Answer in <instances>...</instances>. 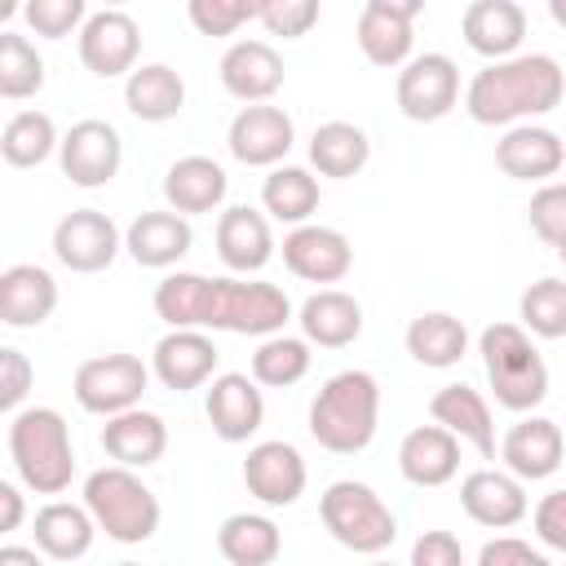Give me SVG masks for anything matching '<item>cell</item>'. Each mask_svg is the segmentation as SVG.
I'll return each instance as SVG.
<instances>
[{"instance_id":"obj_23","label":"cell","mask_w":566,"mask_h":566,"mask_svg":"<svg viewBox=\"0 0 566 566\" xmlns=\"http://www.w3.org/2000/svg\"><path fill=\"white\" fill-rule=\"evenodd\" d=\"M221 84L239 102H270L283 88V57L265 40H234L221 53Z\"/></svg>"},{"instance_id":"obj_47","label":"cell","mask_w":566,"mask_h":566,"mask_svg":"<svg viewBox=\"0 0 566 566\" xmlns=\"http://www.w3.org/2000/svg\"><path fill=\"white\" fill-rule=\"evenodd\" d=\"M31 380H35V367H31V358H27L22 349L4 345V349H0V407H4L9 416L22 407V398H27Z\"/></svg>"},{"instance_id":"obj_12","label":"cell","mask_w":566,"mask_h":566,"mask_svg":"<svg viewBox=\"0 0 566 566\" xmlns=\"http://www.w3.org/2000/svg\"><path fill=\"white\" fill-rule=\"evenodd\" d=\"M124 159V142L115 133V124L106 119H80L66 128L62 146H57V164L71 177V186L80 190H97L119 172Z\"/></svg>"},{"instance_id":"obj_31","label":"cell","mask_w":566,"mask_h":566,"mask_svg":"<svg viewBox=\"0 0 566 566\" xmlns=\"http://www.w3.org/2000/svg\"><path fill=\"white\" fill-rule=\"evenodd\" d=\"M429 416L438 420V424H447L455 438H464V442H473L478 447V455H495V420H491V407H486V398L473 389V385H442L433 398H429Z\"/></svg>"},{"instance_id":"obj_55","label":"cell","mask_w":566,"mask_h":566,"mask_svg":"<svg viewBox=\"0 0 566 566\" xmlns=\"http://www.w3.org/2000/svg\"><path fill=\"white\" fill-rule=\"evenodd\" d=\"M22 4H27V0H0V22H9V18L22 9Z\"/></svg>"},{"instance_id":"obj_19","label":"cell","mask_w":566,"mask_h":566,"mask_svg":"<svg viewBox=\"0 0 566 566\" xmlns=\"http://www.w3.org/2000/svg\"><path fill=\"white\" fill-rule=\"evenodd\" d=\"M562 455H566V438L562 429L548 420V416H526L517 420L504 442H500V460L509 473H517L522 482H539V478H553L562 469Z\"/></svg>"},{"instance_id":"obj_1","label":"cell","mask_w":566,"mask_h":566,"mask_svg":"<svg viewBox=\"0 0 566 566\" xmlns=\"http://www.w3.org/2000/svg\"><path fill=\"white\" fill-rule=\"evenodd\" d=\"M566 97V71L548 53H513L469 80L464 111L473 124H517L548 115Z\"/></svg>"},{"instance_id":"obj_26","label":"cell","mask_w":566,"mask_h":566,"mask_svg":"<svg viewBox=\"0 0 566 566\" xmlns=\"http://www.w3.org/2000/svg\"><path fill=\"white\" fill-rule=\"evenodd\" d=\"M195 243V230L186 221V212L168 208V212H142L128 230H124V248L137 265L146 270H168L177 265Z\"/></svg>"},{"instance_id":"obj_43","label":"cell","mask_w":566,"mask_h":566,"mask_svg":"<svg viewBox=\"0 0 566 566\" xmlns=\"http://www.w3.org/2000/svg\"><path fill=\"white\" fill-rule=\"evenodd\" d=\"M261 9H265V0H186L190 27L199 35H212V40L234 35L243 22L261 18Z\"/></svg>"},{"instance_id":"obj_5","label":"cell","mask_w":566,"mask_h":566,"mask_svg":"<svg viewBox=\"0 0 566 566\" xmlns=\"http://www.w3.org/2000/svg\"><path fill=\"white\" fill-rule=\"evenodd\" d=\"M84 504L97 531L115 544H146L159 531V500L128 464L93 469L84 478Z\"/></svg>"},{"instance_id":"obj_46","label":"cell","mask_w":566,"mask_h":566,"mask_svg":"<svg viewBox=\"0 0 566 566\" xmlns=\"http://www.w3.org/2000/svg\"><path fill=\"white\" fill-rule=\"evenodd\" d=\"M261 22H265L270 35L301 40V35H310L314 22H318V0H265Z\"/></svg>"},{"instance_id":"obj_9","label":"cell","mask_w":566,"mask_h":566,"mask_svg":"<svg viewBox=\"0 0 566 566\" xmlns=\"http://www.w3.org/2000/svg\"><path fill=\"white\" fill-rule=\"evenodd\" d=\"M398 111L416 124H438L455 111L460 102V66L447 53H420L407 57L398 71Z\"/></svg>"},{"instance_id":"obj_50","label":"cell","mask_w":566,"mask_h":566,"mask_svg":"<svg viewBox=\"0 0 566 566\" xmlns=\"http://www.w3.org/2000/svg\"><path fill=\"white\" fill-rule=\"evenodd\" d=\"M460 562H464V548L451 531H424L411 544V566H460Z\"/></svg>"},{"instance_id":"obj_39","label":"cell","mask_w":566,"mask_h":566,"mask_svg":"<svg viewBox=\"0 0 566 566\" xmlns=\"http://www.w3.org/2000/svg\"><path fill=\"white\" fill-rule=\"evenodd\" d=\"M310 363H314V354H310V340H305V336H283V332H274V336H261V345H256V354H252V376H256V385L287 389V385L305 380Z\"/></svg>"},{"instance_id":"obj_3","label":"cell","mask_w":566,"mask_h":566,"mask_svg":"<svg viewBox=\"0 0 566 566\" xmlns=\"http://www.w3.org/2000/svg\"><path fill=\"white\" fill-rule=\"evenodd\" d=\"M9 460L27 491L35 495H62L75 478V447L62 411L53 407H27L9 416Z\"/></svg>"},{"instance_id":"obj_53","label":"cell","mask_w":566,"mask_h":566,"mask_svg":"<svg viewBox=\"0 0 566 566\" xmlns=\"http://www.w3.org/2000/svg\"><path fill=\"white\" fill-rule=\"evenodd\" d=\"M40 557H44L40 548H13V544H4V548H0V562H31V566H35Z\"/></svg>"},{"instance_id":"obj_20","label":"cell","mask_w":566,"mask_h":566,"mask_svg":"<svg viewBox=\"0 0 566 566\" xmlns=\"http://www.w3.org/2000/svg\"><path fill=\"white\" fill-rule=\"evenodd\" d=\"M566 164V146L553 128L539 124H513L495 142V168L513 181H548Z\"/></svg>"},{"instance_id":"obj_8","label":"cell","mask_w":566,"mask_h":566,"mask_svg":"<svg viewBox=\"0 0 566 566\" xmlns=\"http://www.w3.org/2000/svg\"><path fill=\"white\" fill-rule=\"evenodd\" d=\"M150 385V367L137 354H97L75 367V402L93 416H115L142 402Z\"/></svg>"},{"instance_id":"obj_36","label":"cell","mask_w":566,"mask_h":566,"mask_svg":"<svg viewBox=\"0 0 566 566\" xmlns=\"http://www.w3.org/2000/svg\"><path fill=\"white\" fill-rule=\"evenodd\" d=\"M407 354L420 363V367H455L464 354H469V332L455 314H420L407 323Z\"/></svg>"},{"instance_id":"obj_24","label":"cell","mask_w":566,"mask_h":566,"mask_svg":"<svg viewBox=\"0 0 566 566\" xmlns=\"http://www.w3.org/2000/svg\"><path fill=\"white\" fill-rule=\"evenodd\" d=\"M217 256L234 270V274H256L265 270V261L274 256V230H270V217L239 203V208H226L217 217Z\"/></svg>"},{"instance_id":"obj_33","label":"cell","mask_w":566,"mask_h":566,"mask_svg":"<svg viewBox=\"0 0 566 566\" xmlns=\"http://www.w3.org/2000/svg\"><path fill=\"white\" fill-rule=\"evenodd\" d=\"M217 548L230 566H270L283 553V535L265 513H230L217 531Z\"/></svg>"},{"instance_id":"obj_41","label":"cell","mask_w":566,"mask_h":566,"mask_svg":"<svg viewBox=\"0 0 566 566\" xmlns=\"http://www.w3.org/2000/svg\"><path fill=\"white\" fill-rule=\"evenodd\" d=\"M44 88V57L18 31H0V97L22 102Z\"/></svg>"},{"instance_id":"obj_27","label":"cell","mask_w":566,"mask_h":566,"mask_svg":"<svg viewBox=\"0 0 566 566\" xmlns=\"http://www.w3.org/2000/svg\"><path fill=\"white\" fill-rule=\"evenodd\" d=\"M57 310V279L44 265L18 261L0 274V323L4 327H40Z\"/></svg>"},{"instance_id":"obj_14","label":"cell","mask_w":566,"mask_h":566,"mask_svg":"<svg viewBox=\"0 0 566 566\" xmlns=\"http://www.w3.org/2000/svg\"><path fill=\"white\" fill-rule=\"evenodd\" d=\"M283 265L305 283H340L354 265V243L332 226L301 221L283 234Z\"/></svg>"},{"instance_id":"obj_38","label":"cell","mask_w":566,"mask_h":566,"mask_svg":"<svg viewBox=\"0 0 566 566\" xmlns=\"http://www.w3.org/2000/svg\"><path fill=\"white\" fill-rule=\"evenodd\" d=\"M57 146H62V137H57V128H53V119H49L44 111H18V115L4 119V133H0V155H4V164H13V168H35V164H44Z\"/></svg>"},{"instance_id":"obj_2","label":"cell","mask_w":566,"mask_h":566,"mask_svg":"<svg viewBox=\"0 0 566 566\" xmlns=\"http://www.w3.org/2000/svg\"><path fill=\"white\" fill-rule=\"evenodd\" d=\"M380 424V380L363 367L336 371L310 402V438L332 455H358L371 447Z\"/></svg>"},{"instance_id":"obj_11","label":"cell","mask_w":566,"mask_h":566,"mask_svg":"<svg viewBox=\"0 0 566 566\" xmlns=\"http://www.w3.org/2000/svg\"><path fill=\"white\" fill-rule=\"evenodd\" d=\"M296 142V128H292V115L283 106H270V102H248L234 119H230V133H226V146L239 164L248 168H274L287 159Z\"/></svg>"},{"instance_id":"obj_56","label":"cell","mask_w":566,"mask_h":566,"mask_svg":"<svg viewBox=\"0 0 566 566\" xmlns=\"http://www.w3.org/2000/svg\"><path fill=\"white\" fill-rule=\"evenodd\" d=\"M102 4H106V9H119V4H124V0H102Z\"/></svg>"},{"instance_id":"obj_48","label":"cell","mask_w":566,"mask_h":566,"mask_svg":"<svg viewBox=\"0 0 566 566\" xmlns=\"http://www.w3.org/2000/svg\"><path fill=\"white\" fill-rule=\"evenodd\" d=\"M531 522H535V535H539V544L566 557V491H548V495L535 504Z\"/></svg>"},{"instance_id":"obj_21","label":"cell","mask_w":566,"mask_h":566,"mask_svg":"<svg viewBox=\"0 0 566 566\" xmlns=\"http://www.w3.org/2000/svg\"><path fill=\"white\" fill-rule=\"evenodd\" d=\"M398 473L411 486H447L460 473V438L447 424H420L398 442Z\"/></svg>"},{"instance_id":"obj_54","label":"cell","mask_w":566,"mask_h":566,"mask_svg":"<svg viewBox=\"0 0 566 566\" xmlns=\"http://www.w3.org/2000/svg\"><path fill=\"white\" fill-rule=\"evenodd\" d=\"M548 13H553V22L566 31V0H548Z\"/></svg>"},{"instance_id":"obj_51","label":"cell","mask_w":566,"mask_h":566,"mask_svg":"<svg viewBox=\"0 0 566 566\" xmlns=\"http://www.w3.org/2000/svg\"><path fill=\"white\" fill-rule=\"evenodd\" d=\"M27 517V504H22V491L13 482H0V535L18 531Z\"/></svg>"},{"instance_id":"obj_52","label":"cell","mask_w":566,"mask_h":566,"mask_svg":"<svg viewBox=\"0 0 566 566\" xmlns=\"http://www.w3.org/2000/svg\"><path fill=\"white\" fill-rule=\"evenodd\" d=\"M371 9H385V13H398V18H420L424 13V0H367Z\"/></svg>"},{"instance_id":"obj_49","label":"cell","mask_w":566,"mask_h":566,"mask_svg":"<svg viewBox=\"0 0 566 566\" xmlns=\"http://www.w3.org/2000/svg\"><path fill=\"white\" fill-rule=\"evenodd\" d=\"M478 566H548V553L526 544V539H517V535H500V539L482 544Z\"/></svg>"},{"instance_id":"obj_32","label":"cell","mask_w":566,"mask_h":566,"mask_svg":"<svg viewBox=\"0 0 566 566\" xmlns=\"http://www.w3.org/2000/svg\"><path fill=\"white\" fill-rule=\"evenodd\" d=\"M124 106L142 119V124H164L177 119L186 106V80L168 66V62H146L133 66L124 80Z\"/></svg>"},{"instance_id":"obj_57","label":"cell","mask_w":566,"mask_h":566,"mask_svg":"<svg viewBox=\"0 0 566 566\" xmlns=\"http://www.w3.org/2000/svg\"><path fill=\"white\" fill-rule=\"evenodd\" d=\"M557 256H562V265H566V243H562V248H557Z\"/></svg>"},{"instance_id":"obj_29","label":"cell","mask_w":566,"mask_h":566,"mask_svg":"<svg viewBox=\"0 0 566 566\" xmlns=\"http://www.w3.org/2000/svg\"><path fill=\"white\" fill-rule=\"evenodd\" d=\"M226 190H230V177H226V168H221L217 159H208V155H181V159L168 164V172H164V199H168V208H177V212H186V217L221 208Z\"/></svg>"},{"instance_id":"obj_44","label":"cell","mask_w":566,"mask_h":566,"mask_svg":"<svg viewBox=\"0 0 566 566\" xmlns=\"http://www.w3.org/2000/svg\"><path fill=\"white\" fill-rule=\"evenodd\" d=\"M22 18H27V27L35 35L62 40V35H71L75 27L88 22V0H27Z\"/></svg>"},{"instance_id":"obj_42","label":"cell","mask_w":566,"mask_h":566,"mask_svg":"<svg viewBox=\"0 0 566 566\" xmlns=\"http://www.w3.org/2000/svg\"><path fill=\"white\" fill-rule=\"evenodd\" d=\"M517 318L531 336L562 340L566 336V279H535L517 296Z\"/></svg>"},{"instance_id":"obj_25","label":"cell","mask_w":566,"mask_h":566,"mask_svg":"<svg viewBox=\"0 0 566 566\" xmlns=\"http://www.w3.org/2000/svg\"><path fill=\"white\" fill-rule=\"evenodd\" d=\"M460 31H464V44L473 53L500 62V57H513L522 49L526 9L517 0H473L460 18Z\"/></svg>"},{"instance_id":"obj_13","label":"cell","mask_w":566,"mask_h":566,"mask_svg":"<svg viewBox=\"0 0 566 566\" xmlns=\"http://www.w3.org/2000/svg\"><path fill=\"white\" fill-rule=\"evenodd\" d=\"M305 460L292 442L283 438H270V442H256L248 447V460H243V486L252 500L270 504V509H287L305 495Z\"/></svg>"},{"instance_id":"obj_45","label":"cell","mask_w":566,"mask_h":566,"mask_svg":"<svg viewBox=\"0 0 566 566\" xmlns=\"http://www.w3.org/2000/svg\"><path fill=\"white\" fill-rule=\"evenodd\" d=\"M531 230L548 243V248H562L566 243V181H548L531 195Z\"/></svg>"},{"instance_id":"obj_18","label":"cell","mask_w":566,"mask_h":566,"mask_svg":"<svg viewBox=\"0 0 566 566\" xmlns=\"http://www.w3.org/2000/svg\"><path fill=\"white\" fill-rule=\"evenodd\" d=\"M460 509L486 531H509L531 513V500H526V486L517 473L473 469L460 482Z\"/></svg>"},{"instance_id":"obj_40","label":"cell","mask_w":566,"mask_h":566,"mask_svg":"<svg viewBox=\"0 0 566 566\" xmlns=\"http://www.w3.org/2000/svg\"><path fill=\"white\" fill-rule=\"evenodd\" d=\"M208 287H212V279H203V274H195V270L164 274L159 287H155V314H159L168 327H203Z\"/></svg>"},{"instance_id":"obj_28","label":"cell","mask_w":566,"mask_h":566,"mask_svg":"<svg viewBox=\"0 0 566 566\" xmlns=\"http://www.w3.org/2000/svg\"><path fill=\"white\" fill-rule=\"evenodd\" d=\"M301 336L318 349H345L363 336V305L340 292V287H318L314 296H305V305L296 310Z\"/></svg>"},{"instance_id":"obj_16","label":"cell","mask_w":566,"mask_h":566,"mask_svg":"<svg viewBox=\"0 0 566 566\" xmlns=\"http://www.w3.org/2000/svg\"><path fill=\"white\" fill-rule=\"evenodd\" d=\"M217 358H221V354H217L212 336H203L199 327H172L168 336L155 340V349H150V371L159 376L164 389L190 394V389H199V385L212 380Z\"/></svg>"},{"instance_id":"obj_15","label":"cell","mask_w":566,"mask_h":566,"mask_svg":"<svg viewBox=\"0 0 566 566\" xmlns=\"http://www.w3.org/2000/svg\"><path fill=\"white\" fill-rule=\"evenodd\" d=\"M137 49H142V31L124 9L88 13V22L80 27V62L97 80L128 75L137 66Z\"/></svg>"},{"instance_id":"obj_17","label":"cell","mask_w":566,"mask_h":566,"mask_svg":"<svg viewBox=\"0 0 566 566\" xmlns=\"http://www.w3.org/2000/svg\"><path fill=\"white\" fill-rule=\"evenodd\" d=\"M203 411H208V424L221 442H248L265 420V398L256 389V376H243V371L212 376Z\"/></svg>"},{"instance_id":"obj_34","label":"cell","mask_w":566,"mask_h":566,"mask_svg":"<svg viewBox=\"0 0 566 566\" xmlns=\"http://www.w3.org/2000/svg\"><path fill=\"white\" fill-rule=\"evenodd\" d=\"M367 159H371V142L349 119H327L310 137V164L318 168V177H354L367 168Z\"/></svg>"},{"instance_id":"obj_37","label":"cell","mask_w":566,"mask_h":566,"mask_svg":"<svg viewBox=\"0 0 566 566\" xmlns=\"http://www.w3.org/2000/svg\"><path fill=\"white\" fill-rule=\"evenodd\" d=\"M358 49L371 66H402L411 57V44H416V31H411V18H398V13H385V9H363L358 13Z\"/></svg>"},{"instance_id":"obj_4","label":"cell","mask_w":566,"mask_h":566,"mask_svg":"<svg viewBox=\"0 0 566 566\" xmlns=\"http://www.w3.org/2000/svg\"><path fill=\"white\" fill-rule=\"evenodd\" d=\"M478 354H482L486 380L495 389V402L504 411H535L548 398V367H544L539 349L531 345L526 327H517V323L482 327Z\"/></svg>"},{"instance_id":"obj_6","label":"cell","mask_w":566,"mask_h":566,"mask_svg":"<svg viewBox=\"0 0 566 566\" xmlns=\"http://www.w3.org/2000/svg\"><path fill=\"white\" fill-rule=\"evenodd\" d=\"M318 517L327 535L349 553H385L398 539V517L389 513V504L354 478H340L318 495Z\"/></svg>"},{"instance_id":"obj_10","label":"cell","mask_w":566,"mask_h":566,"mask_svg":"<svg viewBox=\"0 0 566 566\" xmlns=\"http://www.w3.org/2000/svg\"><path fill=\"white\" fill-rule=\"evenodd\" d=\"M124 248L119 226L97 212V208H71L57 226H53V256L71 270V274H97L106 270Z\"/></svg>"},{"instance_id":"obj_35","label":"cell","mask_w":566,"mask_h":566,"mask_svg":"<svg viewBox=\"0 0 566 566\" xmlns=\"http://www.w3.org/2000/svg\"><path fill=\"white\" fill-rule=\"evenodd\" d=\"M261 208L283 226L310 221L318 212V177L296 164H274L270 177L261 181Z\"/></svg>"},{"instance_id":"obj_30","label":"cell","mask_w":566,"mask_h":566,"mask_svg":"<svg viewBox=\"0 0 566 566\" xmlns=\"http://www.w3.org/2000/svg\"><path fill=\"white\" fill-rule=\"evenodd\" d=\"M93 535H97V522H93L88 504H66V500H49L31 526V539L49 562L84 557L93 548Z\"/></svg>"},{"instance_id":"obj_7","label":"cell","mask_w":566,"mask_h":566,"mask_svg":"<svg viewBox=\"0 0 566 566\" xmlns=\"http://www.w3.org/2000/svg\"><path fill=\"white\" fill-rule=\"evenodd\" d=\"M292 318V301L283 287L261 279H212L203 327L234 332V336H274Z\"/></svg>"},{"instance_id":"obj_22","label":"cell","mask_w":566,"mask_h":566,"mask_svg":"<svg viewBox=\"0 0 566 566\" xmlns=\"http://www.w3.org/2000/svg\"><path fill=\"white\" fill-rule=\"evenodd\" d=\"M97 438H102V451L128 469H146L168 451V424H164V416H155L146 407H128V411L106 416Z\"/></svg>"}]
</instances>
